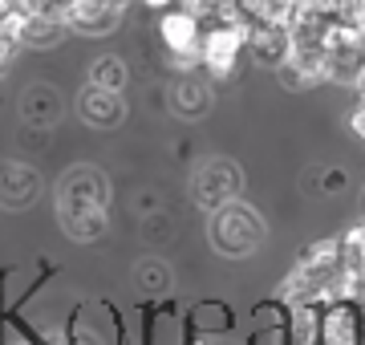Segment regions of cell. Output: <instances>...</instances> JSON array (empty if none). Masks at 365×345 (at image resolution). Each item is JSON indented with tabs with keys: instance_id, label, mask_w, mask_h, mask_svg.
Segmentation results:
<instances>
[{
	"instance_id": "obj_1",
	"label": "cell",
	"mask_w": 365,
	"mask_h": 345,
	"mask_svg": "<svg viewBox=\"0 0 365 345\" xmlns=\"http://www.w3.org/2000/svg\"><path fill=\"white\" fill-rule=\"evenodd\" d=\"M57 220L69 240L93 244L110 224V179L93 163H73L57 183Z\"/></svg>"
},
{
	"instance_id": "obj_2",
	"label": "cell",
	"mask_w": 365,
	"mask_h": 345,
	"mask_svg": "<svg viewBox=\"0 0 365 345\" xmlns=\"http://www.w3.org/2000/svg\"><path fill=\"white\" fill-rule=\"evenodd\" d=\"M207 240L211 248L227 260H240V256H252L264 244V220L256 207H248L244 200H232L215 207L207 220Z\"/></svg>"
},
{
	"instance_id": "obj_3",
	"label": "cell",
	"mask_w": 365,
	"mask_h": 345,
	"mask_svg": "<svg viewBox=\"0 0 365 345\" xmlns=\"http://www.w3.org/2000/svg\"><path fill=\"white\" fill-rule=\"evenodd\" d=\"M203 29H207V21L199 13H191L187 4H175V9H167L163 13V21H158V33H163V45H167L170 61L182 69V73H191V69L199 66V49H203Z\"/></svg>"
},
{
	"instance_id": "obj_4",
	"label": "cell",
	"mask_w": 365,
	"mask_h": 345,
	"mask_svg": "<svg viewBox=\"0 0 365 345\" xmlns=\"http://www.w3.org/2000/svg\"><path fill=\"white\" fill-rule=\"evenodd\" d=\"M240 195H244V171L232 159H207L191 175V200L203 212H215V207L240 200Z\"/></svg>"
},
{
	"instance_id": "obj_5",
	"label": "cell",
	"mask_w": 365,
	"mask_h": 345,
	"mask_svg": "<svg viewBox=\"0 0 365 345\" xmlns=\"http://www.w3.org/2000/svg\"><path fill=\"white\" fill-rule=\"evenodd\" d=\"M248 45V29L240 21H207L203 29V49H199V66L215 73V78H227L240 61V49Z\"/></svg>"
},
{
	"instance_id": "obj_6",
	"label": "cell",
	"mask_w": 365,
	"mask_h": 345,
	"mask_svg": "<svg viewBox=\"0 0 365 345\" xmlns=\"http://www.w3.org/2000/svg\"><path fill=\"white\" fill-rule=\"evenodd\" d=\"M321 345H365V305L353 297H333L321 305Z\"/></svg>"
},
{
	"instance_id": "obj_7",
	"label": "cell",
	"mask_w": 365,
	"mask_h": 345,
	"mask_svg": "<svg viewBox=\"0 0 365 345\" xmlns=\"http://www.w3.org/2000/svg\"><path fill=\"white\" fill-rule=\"evenodd\" d=\"M69 33H81V37H106L122 25V9L118 4H106V0H73L66 13Z\"/></svg>"
},
{
	"instance_id": "obj_8",
	"label": "cell",
	"mask_w": 365,
	"mask_h": 345,
	"mask_svg": "<svg viewBox=\"0 0 365 345\" xmlns=\"http://www.w3.org/2000/svg\"><path fill=\"white\" fill-rule=\"evenodd\" d=\"M37 191H41V179L29 163H16V159L0 163V207L21 212V207L37 200Z\"/></svg>"
},
{
	"instance_id": "obj_9",
	"label": "cell",
	"mask_w": 365,
	"mask_h": 345,
	"mask_svg": "<svg viewBox=\"0 0 365 345\" xmlns=\"http://www.w3.org/2000/svg\"><path fill=\"white\" fill-rule=\"evenodd\" d=\"M78 114H81V122H90L93 130H110V126H118V122L126 118V102L114 90L86 86L78 98Z\"/></svg>"
},
{
	"instance_id": "obj_10",
	"label": "cell",
	"mask_w": 365,
	"mask_h": 345,
	"mask_svg": "<svg viewBox=\"0 0 365 345\" xmlns=\"http://www.w3.org/2000/svg\"><path fill=\"white\" fill-rule=\"evenodd\" d=\"M211 102H215L211 86L203 78H195V73H187V78H179L170 86V110L179 118H203L211 110Z\"/></svg>"
},
{
	"instance_id": "obj_11",
	"label": "cell",
	"mask_w": 365,
	"mask_h": 345,
	"mask_svg": "<svg viewBox=\"0 0 365 345\" xmlns=\"http://www.w3.org/2000/svg\"><path fill=\"white\" fill-rule=\"evenodd\" d=\"M248 49L252 57L260 61V66H280L292 49V41H288V25H252L248 29Z\"/></svg>"
},
{
	"instance_id": "obj_12",
	"label": "cell",
	"mask_w": 365,
	"mask_h": 345,
	"mask_svg": "<svg viewBox=\"0 0 365 345\" xmlns=\"http://www.w3.org/2000/svg\"><path fill=\"white\" fill-rule=\"evenodd\" d=\"M69 33L66 21H53V16H21L16 25V45H29V49H53L61 45Z\"/></svg>"
},
{
	"instance_id": "obj_13",
	"label": "cell",
	"mask_w": 365,
	"mask_h": 345,
	"mask_svg": "<svg viewBox=\"0 0 365 345\" xmlns=\"http://www.w3.org/2000/svg\"><path fill=\"white\" fill-rule=\"evenodd\" d=\"M21 114L33 126H53V122L61 118V93L53 90V86H29L25 98H21Z\"/></svg>"
},
{
	"instance_id": "obj_14",
	"label": "cell",
	"mask_w": 365,
	"mask_h": 345,
	"mask_svg": "<svg viewBox=\"0 0 365 345\" xmlns=\"http://www.w3.org/2000/svg\"><path fill=\"white\" fill-rule=\"evenodd\" d=\"M126 78H130V73H126V61H122V57H98V61H93L90 66V86H102V90H114V93H122L126 90Z\"/></svg>"
},
{
	"instance_id": "obj_15",
	"label": "cell",
	"mask_w": 365,
	"mask_h": 345,
	"mask_svg": "<svg viewBox=\"0 0 365 345\" xmlns=\"http://www.w3.org/2000/svg\"><path fill=\"white\" fill-rule=\"evenodd\" d=\"M134 280H138V289H155V292H163V289H167V268L158 264V260H146V264H138Z\"/></svg>"
},
{
	"instance_id": "obj_16",
	"label": "cell",
	"mask_w": 365,
	"mask_h": 345,
	"mask_svg": "<svg viewBox=\"0 0 365 345\" xmlns=\"http://www.w3.org/2000/svg\"><path fill=\"white\" fill-rule=\"evenodd\" d=\"M187 345H240L232 333H187Z\"/></svg>"
},
{
	"instance_id": "obj_17",
	"label": "cell",
	"mask_w": 365,
	"mask_h": 345,
	"mask_svg": "<svg viewBox=\"0 0 365 345\" xmlns=\"http://www.w3.org/2000/svg\"><path fill=\"white\" fill-rule=\"evenodd\" d=\"M349 126H353V130H357V134H361V138H365V98H361V106L353 110V118H349Z\"/></svg>"
},
{
	"instance_id": "obj_18",
	"label": "cell",
	"mask_w": 365,
	"mask_h": 345,
	"mask_svg": "<svg viewBox=\"0 0 365 345\" xmlns=\"http://www.w3.org/2000/svg\"><path fill=\"white\" fill-rule=\"evenodd\" d=\"M13 45H16L13 37H4V33H0V66L9 61V53H13Z\"/></svg>"
},
{
	"instance_id": "obj_19",
	"label": "cell",
	"mask_w": 365,
	"mask_h": 345,
	"mask_svg": "<svg viewBox=\"0 0 365 345\" xmlns=\"http://www.w3.org/2000/svg\"><path fill=\"white\" fill-rule=\"evenodd\" d=\"M146 9H175V4H179V0H143Z\"/></svg>"
},
{
	"instance_id": "obj_20",
	"label": "cell",
	"mask_w": 365,
	"mask_h": 345,
	"mask_svg": "<svg viewBox=\"0 0 365 345\" xmlns=\"http://www.w3.org/2000/svg\"><path fill=\"white\" fill-rule=\"evenodd\" d=\"M357 86H361V98H365V69H361V78H357Z\"/></svg>"
},
{
	"instance_id": "obj_21",
	"label": "cell",
	"mask_w": 365,
	"mask_h": 345,
	"mask_svg": "<svg viewBox=\"0 0 365 345\" xmlns=\"http://www.w3.org/2000/svg\"><path fill=\"white\" fill-rule=\"evenodd\" d=\"M179 4H187V0H179Z\"/></svg>"
},
{
	"instance_id": "obj_22",
	"label": "cell",
	"mask_w": 365,
	"mask_h": 345,
	"mask_svg": "<svg viewBox=\"0 0 365 345\" xmlns=\"http://www.w3.org/2000/svg\"><path fill=\"white\" fill-rule=\"evenodd\" d=\"M361 305H365V297H361Z\"/></svg>"
}]
</instances>
